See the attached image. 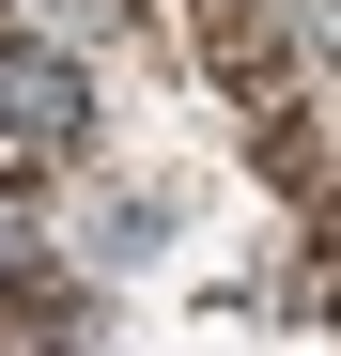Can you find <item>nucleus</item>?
<instances>
[{
	"mask_svg": "<svg viewBox=\"0 0 341 356\" xmlns=\"http://www.w3.org/2000/svg\"><path fill=\"white\" fill-rule=\"evenodd\" d=\"M0 140H16V155L78 140V63H47V47H0Z\"/></svg>",
	"mask_w": 341,
	"mask_h": 356,
	"instance_id": "obj_1",
	"label": "nucleus"
},
{
	"mask_svg": "<svg viewBox=\"0 0 341 356\" xmlns=\"http://www.w3.org/2000/svg\"><path fill=\"white\" fill-rule=\"evenodd\" d=\"M202 47L248 78V108H279V47H264V16H248V0H202Z\"/></svg>",
	"mask_w": 341,
	"mask_h": 356,
	"instance_id": "obj_2",
	"label": "nucleus"
}]
</instances>
